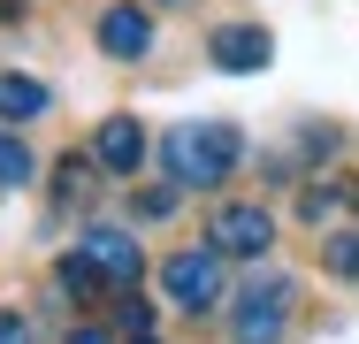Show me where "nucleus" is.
<instances>
[{
	"label": "nucleus",
	"instance_id": "nucleus-1",
	"mask_svg": "<svg viewBox=\"0 0 359 344\" xmlns=\"http://www.w3.org/2000/svg\"><path fill=\"white\" fill-rule=\"evenodd\" d=\"M237 153H245L237 123H176L161 138V168H168L176 192H215L222 176L237 168Z\"/></svg>",
	"mask_w": 359,
	"mask_h": 344
},
{
	"label": "nucleus",
	"instance_id": "nucleus-2",
	"mask_svg": "<svg viewBox=\"0 0 359 344\" xmlns=\"http://www.w3.org/2000/svg\"><path fill=\"white\" fill-rule=\"evenodd\" d=\"M283 329H290V283L283 275L237 291V306H229V337L237 344H283Z\"/></svg>",
	"mask_w": 359,
	"mask_h": 344
},
{
	"label": "nucleus",
	"instance_id": "nucleus-3",
	"mask_svg": "<svg viewBox=\"0 0 359 344\" xmlns=\"http://www.w3.org/2000/svg\"><path fill=\"white\" fill-rule=\"evenodd\" d=\"M161 291H168L184 314H215V306H222V253H215V245L168 253V260H161Z\"/></svg>",
	"mask_w": 359,
	"mask_h": 344
},
{
	"label": "nucleus",
	"instance_id": "nucleus-4",
	"mask_svg": "<svg viewBox=\"0 0 359 344\" xmlns=\"http://www.w3.org/2000/svg\"><path fill=\"white\" fill-rule=\"evenodd\" d=\"M207 245H215L222 260H260V253L276 245V222H268V206L229 199V206H215V222H207Z\"/></svg>",
	"mask_w": 359,
	"mask_h": 344
},
{
	"label": "nucleus",
	"instance_id": "nucleus-5",
	"mask_svg": "<svg viewBox=\"0 0 359 344\" xmlns=\"http://www.w3.org/2000/svg\"><path fill=\"white\" fill-rule=\"evenodd\" d=\"M207 54H215L222 77H252V69L276 62V39H268V23H222L207 39Z\"/></svg>",
	"mask_w": 359,
	"mask_h": 344
},
{
	"label": "nucleus",
	"instance_id": "nucleus-6",
	"mask_svg": "<svg viewBox=\"0 0 359 344\" xmlns=\"http://www.w3.org/2000/svg\"><path fill=\"white\" fill-rule=\"evenodd\" d=\"M92 161H100L107 176H138V161H145V123H138V115H107V123L92 131Z\"/></svg>",
	"mask_w": 359,
	"mask_h": 344
},
{
	"label": "nucleus",
	"instance_id": "nucleus-7",
	"mask_svg": "<svg viewBox=\"0 0 359 344\" xmlns=\"http://www.w3.org/2000/svg\"><path fill=\"white\" fill-rule=\"evenodd\" d=\"M76 253L107 275V283H138V268H145L138 237H130V230H107V222H100V230H84V245H76Z\"/></svg>",
	"mask_w": 359,
	"mask_h": 344
},
{
	"label": "nucleus",
	"instance_id": "nucleus-8",
	"mask_svg": "<svg viewBox=\"0 0 359 344\" xmlns=\"http://www.w3.org/2000/svg\"><path fill=\"white\" fill-rule=\"evenodd\" d=\"M100 54H115V62H145V54H153V15L130 8V0L107 8V15H100Z\"/></svg>",
	"mask_w": 359,
	"mask_h": 344
},
{
	"label": "nucleus",
	"instance_id": "nucleus-9",
	"mask_svg": "<svg viewBox=\"0 0 359 344\" xmlns=\"http://www.w3.org/2000/svg\"><path fill=\"white\" fill-rule=\"evenodd\" d=\"M54 107V92L39 84V77H15V69H0V123H39Z\"/></svg>",
	"mask_w": 359,
	"mask_h": 344
},
{
	"label": "nucleus",
	"instance_id": "nucleus-10",
	"mask_svg": "<svg viewBox=\"0 0 359 344\" xmlns=\"http://www.w3.org/2000/svg\"><path fill=\"white\" fill-rule=\"evenodd\" d=\"M92 168H100L92 153H62V168H54V199H62V206H76L84 192H92Z\"/></svg>",
	"mask_w": 359,
	"mask_h": 344
},
{
	"label": "nucleus",
	"instance_id": "nucleus-11",
	"mask_svg": "<svg viewBox=\"0 0 359 344\" xmlns=\"http://www.w3.org/2000/svg\"><path fill=\"white\" fill-rule=\"evenodd\" d=\"M54 283H62V291H69V298H100V291H107V275L92 268V260H84V253H69V260H62V268H54Z\"/></svg>",
	"mask_w": 359,
	"mask_h": 344
},
{
	"label": "nucleus",
	"instance_id": "nucleus-12",
	"mask_svg": "<svg viewBox=\"0 0 359 344\" xmlns=\"http://www.w3.org/2000/svg\"><path fill=\"white\" fill-rule=\"evenodd\" d=\"M31 168H39V161H31V145H23L15 131H0V192H15V184H31Z\"/></svg>",
	"mask_w": 359,
	"mask_h": 344
},
{
	"label": "nucleus",
	"instance_id": "nucleus-13",
	"mask_svg": "<svg viewBox=\"0 0 359 344\" xmlns=\"http://www.w3.org/2000/svg\"><path fill=\"white\" fill-rule=\"evenodd\" d=\"M321 268L344 275V283H359V230H337V237L321 245Z\"/></svg>",
	"mask_w": 359,
	"mask_h": 344
},
{
	"label": "nucleus",
	"instance_id": "nucleus-14",
	"mask_svg": "<svg viewBox=\"0 0 359 344\" xmlns=\"http://www.w3.org/2000/svg\"><path fill=\"white\" fill-rule=\"evenodd\" d=\"M130 214H138V222H168V214H176V184H153V192H138V199H130Z\"/></svg>",
	"mask_w": 359,
	"mask_h": 344
},
{
	"label": "nucleus",
	"instance_id": "nucleus-15",
	"mask_svg": "<svg viewBox=\"0 0 359 344\" xmlns=\"http://www.w3.org/2000/svg\"><path fill=\"white\" fill-rule=\"evenodd\" d=\"M344 206V184H313V192H298V214L306 222H321V214H337Z\"/></svg>",
	"mask_w": 359,
	"mask_h": 344
},
{
	"label": "nucleus",
	"instance_id": "nucleus-16",
	"mask_svg": "<svg viewBox=\"0 0 359 344\" xmlns=\"http://www.w3.org/2000/svg\"><path fill=\"white\" fill-rule=\"evenodd\" d=\"M123 329H130V337H153V306H145V298H123Z\"/></svg>",
	"mask_w": 359,
	"mask_h": 344
},
{
	"label": "nucleus",
	"instance_id": "nucleus-17",
	"mask_svg": "<svg viewBox=\"0 0 359 344\" xmlns=\"http://www.w3.org/2000/svg\"><path fill=\"white\" fill-rule=\"evenodd\" d=\"M0 344H39V337H31V322H23V314H8V306H0Z\"/></svg>",
	"mask_w": 359,
	"mask_h": 344
},
{
	"label": "nucleus",
	"instance_id": "nucleus-18",
	"mask_svg": "<svg viewBox=\"0 0 359 344\" xmlns=\"http://www.w3.org/2000/svg\"><path fill=\"white\" fill-rule=\"evenodd\" d=\"M69 344H115L107 329H69Z\"/></svg>",
	"mask_w": 359,
	"mask_h": 344
},
{
	"label": "nucleus",
	"instance_id": "nucleus-19",
	"mask_svg": "<svg viewBox=\"0 0 359 344\" xmlns=\"http://www.w3.org/2000/svg\"><path fill=\"white\" fill-rule=\"evenodd\" d=\"M15 15H23V0H0V23H15Z\"/></svg>",
	"mask_w": 359,
	"mask_h": 344
},
{
	"label": "nucleus",
	"instance_id": "nucleus-20",
	"mask_svg": "<svg viewBox=\"0 0 359 344\" xmlns=\"http://www.w3.org/2000/svg\"><path fill=\"white\" fill-rule=\"evenodd\" d=\"M344 206H352V214H359V176H352V184H344Z\"/></svg>",
	"mask_w": 359,
	"mask_h": 344
},
{
	"label": "nucleus",
	"instance_id": "nucleus-21",
	"mask_svg": "<svg viewBox=\"0 0 359 344\" xmlns=\"http://www.w3.org/2000/svg\"><path fill=\"white\" fill-rule=\"evenodd\" d=\"M130 344H161V337H130Z\"/></svg>",
	"mask_w": 359,
	"mask_h": 344
},
{
	"label": "nucleus",
	"instance_id": "nucleus-22",
	"mask_svg": "<svg viewBox=\"0 0 359 344\" xmlns=\"http://www.w3.org/2000/svg\"><path fill=\"white\" fill-rule=\"evenodd\" d=\"M168 8H184V0H168Z\"/></svg>",
	"mask_w": 359,
	"mask_h": 344
}]
</instances>
